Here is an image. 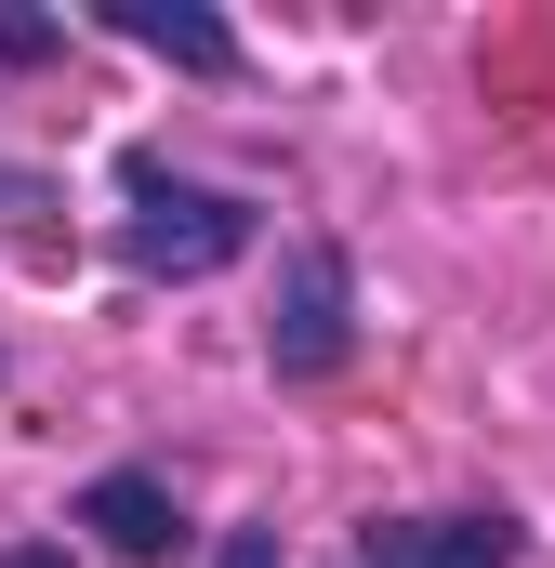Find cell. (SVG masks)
Segmentation results:
<instances>
[{"label": "cell", "instance_id": "6da1fadb", "mask_svg": "<svg viewBox=\"0 0 555 568\" xmlns=\"http://www.w3.org/2000/svg\"><path fill=\"white\" fill-rule=\"evenodd\" d=\"M120 185H133V212H120V265H133V278H225V265L252 252V199L172 185L159 159H133Z\"/></svg>", "mask_w": 555, "mask_h": 568}, {"label": "cell", "instance_id": "7a4b0ae2", "mask_svg": "<svg viewBox=\"0 0 555 568\" xmlns=\"http://www.w3.org/2000/svg\"><path fill=\"white\" fill-rule=\"evenodd\" d=\"M344 344H357V278H344V252H331V239H291L265 357L291 371V384H317V371H344Z\"/></svg>", "mask_w": 555, "mask_h": 568}, {"label": "cell", "instance_id": "3957f363", "mask_svg": "<svg viewBox=\"0 0 555 568\" xmlns=\"http://www.w3.org/2000/svg\"><path fill=\"white\" fill-rule=\"evenodd\" d=\"M516 516H384L371 542H357V568H516Z\"/></svg>", "mask_w": 555, "mask_h": 568}, {"label": "cell", "instance_id": "277c9868", "mask_svg": "<svg viewBox=\"0 0 555 568\" xmlns=\"http://www.w3.org/2000/svg\"><path fill=\"white\" fill-rule=\"evenodd\" d=\"M80 529H93L107 556H172V542H185V516H172L159 476H93V489H80Z\"/></svg>", "mask_w": 555, "mask_h": 568}, {"label": "cell", "instance_id": "5b68a950", "mask_svg": "<svg viewBox=\"0 0 555 568\" xmlns=\"http://www.w3.org/2000/svg\"><path fill=\"white\" fill-rule=\"evenodd\" d=\"M120 40L172 53V67H199V80H225V67H239V27H225V13H159V0H120Z\"/></svg>", "mask_w": 555, "mask_h": 568}, {"label": "cell", "instance_id": "8992f818", "mask_svg": "<svg viewBox=\"0 0 555 568\" xmlns=\"http://www.w3.org/2000/svg\"><path fill=\"white\" fill-rule=\"evenodd\" d=\"M53 53V13H0V67H40Z\"/></svg>", "mask_w": 555, "mask_h": 568}, {"label": "cell", "instance_id": "52a82bcc", "mask_svg": "<svg viewBox=\"0 0 555 568\" xmlns=\"http://www.w3.org/2000/svg\"><path fill=\"white\" fill-rule=\"evenodd\" d=\"M40 212H53V185L40 172H0V225H40Z\"/></svg>", "mask_w": 555, "mask_h": 568}, {"label": "cell", "instance_id": "ba28073f", "mask_svg": "<svg viewBox=\"0 0 555 568\" xmlns=\"http://www.w3.org/2000/svg\"><path fill=\"white\" fill-rule=\"evenodd\" d=\"M212 568H278V529H239V542H225Z\"/></svg>", "mask_w": 555, "mask_h": 568}, {"label": "cell", "instance_id": "9c48e42d", "mask_svg": "<svg viewBox=\"0 0 555 568\" xmlns=\"http://www.w3.org/2000/svg\"><path fill=\"white\" fill-rule=\"evenodd\" d=\"M0 568H67V556H53V542H13V556H0Z\"/></svg>", "mask_w": 555, "mask_h": 568}]
</instances>
